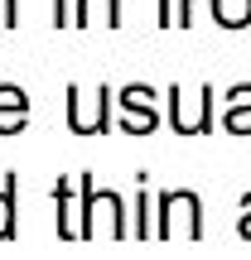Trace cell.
Listing matches in <instances>:
<instances>
[{
  "mask_svg": "<svg viewBox=\"0 0 251 260\" xmlns=\"http://www.w3.org/2000/svg\"><path fill=\"white\" fill-rule=\"evenodd\" d=\"M237 232L251 241V193H242V222H237Z\"/></svg>",
  "mask_w": 251,
  "mask_h": 260,
  "instance_id": "9a60e30c",
  "label": "cell"
},
{
  "mask_svg": "<svg viewBox=\"0 0 251 260\" xmlns=\"http://www.w3.org/2000/svg\"><path fill=\"white\" fill-rule=\"evenodd\" d=\"M213 19L222 29H246L251 24V0H213Z\"/></svg>",
  "mask_w": 251,
  "mask_h": 260,
  "instance_id": "30bf717a",
  "label": "cell"
},
{
  "mask_svg": "<svg viewBox=\"0 0 251 260\" xmlns=\"http://www.w3.org/2000/svg\"><path fill=\"white\" fill-rule=\"evenodd\" d=\"M53 24L58 29H73V0H53Z\"/></svg>",
  "mask_w": 251,
  "mask_h": 260,
  "instance_id": "4fadbf2b",
  "label": "cell"
},
{
  "mask_svg": "<svg viewBox=\"0 0 251 260\" xmlns=\"http://www.w3.org/2000/svg\"><path fill=\"white\" fill-rule=\"evenodd\" d=\"M15 19H19L15 0H0V29H15Z\"/></svg>",
  "mask_w": 251,
  "mask_h": 260,
  "instance_id": "5bb4252c",
  "label": "cell"
},
{
  "mask_svg": "<svg viewBox=\"0 0 251 260\" xmlns=\"http://www.w3.org/2000/svg\"><path fill=\"white\" fill-rule=\"evenodd\" d=\"M111 87H92V92H82V87H68V130L73 135H106L111 130Z\"/></svg>",
  "mask_w": 251,
  "mask_h": 260,
  "instance_id": "7a4b0ae2",
  "label": "cell"
},
{
  "mask_svg": "<svg viewBox=\"0 0 251 260\" xmlns=\"http://www.w3.org/2000/svg\"><path fill=\"white\" fill-rule=\"evenodd\" d=\"M53 203H58V236L63 241H82V217L73 212V183L68 178L53 183Z\"/></svg>",
  "mask_w": 251,
  "mask_h": 260,
  "instance_id": "ba28073f",
  "label": "cell"
},
{
  "mask_svg": "<svg viewBox=\"0 0 251 260\" xmlns=\"http://www.w3.org/2000/svg\"><path fill=\"white\" fill-rule=\"evenodd\" d=\"M130 236H155V222H150V188H145V174H140V198H135V226H130Z\"/></svg>",
  "mask_w": 251,
  "mask_h": 260,
  "instance_id": "7c38bea8",
  "label": "cell"
},
{
  "mask_svg": "<svg viewBox=\"0 0 251 260\" xmlns=\"http://www.w3.org/2000/svg\"><path fill=\"white\" fill-rule=\"evenodd\" d=\"M29 121V92L15 82H0V135H19Z\"/></svg>",
  "mask_w": 251,
  "mask_h": 260,
  "instance_id": "8992f818",
  "label": "cell"
},
{
  "mask_svg": "<svg viewBox=\"0 0 251 260\" xmlns=\"http://www.w3.org/2000/svg\"><path fill=\"white\" fill-rule=\"evenodd\" d=\"M222 125L232 130V135H251V82H237L232 92H227V116Z\"/></svg>",
  "mask_w": 251,
  "mask_h": 260,
  "instance_id": "9c48e42d",
  "label": "cell"
},
{
  "mask_svg": "<svg viewBox=\"0 0 251 260\" xmlns=\"http://www.w3.org/2000/svg\"><path fill=\"white\" fill-rule=\"evenodd\" d=\"M155 236H188V241H198L203 236V203H198V193H188V188H179V193H159V222H155Z\"/></svg>",
  "mask_w": 251,
  "mask_h": 260,
  "instance_id": "3957f363",
  "label": "cell"
},
{
  "mask_svg": "<svg viewBox=\"0 0 251 260\" xmlns=\"http://www.w3.org/2000/svg\"><path fill=\"white\" fill-rule=\"evenodd\" d=\"M116 106H121V130L126 135H150V130L159 125V111H155V87H145V82H130L116 92Z\"/></svg>",
  "mask_w": 251,
  "mask_h": 260,
  "instance_id": "5b68a950",
  "label": "cell"
},
{
  "mask_svg": "<svg viewBox=\"0 0 251 260\" xmlns=\"http://www.w3.org/2000/svg\"><path fill=\"white\" fill-rule=\"evenodd\" d=\"M0 241H15V174L0 183Z\"/></svg>",
  "mask_w": 251,
  "mask_h": 260,
  "instance_id": "8fae6325",
  "label": "cell"
},
{
  "mask_svg": "<svg viewBox=\"0 0 251 260\" xmlns=\"http://www.w3.org/2000/svg\"><path fill=\"white\" fill-rule=\"evenodd\" d=\"M73 24H77V29H92V24L116 29V24H121V0H77Z\"/></svg>",
  "mask_w": 251,
  "mask_h": 260,
  "instance_id": "52a82bcc",
  "label": "cell"
},
{
  "mask_svg": "<svg viewBox=\"0 0 251 260\" xmlns=\"http://www.w3.org/2000/svg\"><path fill=\"white\" fill-rule=\"evenodd\" d=\"M77 188H82V241H92L97 232L106 236H130V222H126V207L116 193H97L92 174H77Z\"/></svg>",
  "mask_w": 251,
  "mask_h": 260,
  "instance_id": "6da1fadb",
  "label": "cell"
},
{
  "mask_svg": "<svg viewBox=\"0 0 251 260\" xmlns=\"http://www.w3.org/2000/svg\"><path fill=\"white\" fill-rule=\"evenodd\" d=\"M169 125L179 135H208L213 130V87H198V102H184V87H169Z\"/></svg>",
  "mask_w": 251,
  "mask_h": 260,
  "instance_id": "277c9868",
  "label": "cell"
},
{
  "mask_svg": "<svg viewBox=\"0 0 251 260\" xmlns=\"http://www.w3.org/2000/svg\"><path fill=\"white\" fill-rule=\"evenodd\" d=\"M193 24V0H179V29Z\"/></svg>",
  "mask_w": 251,
  "mask_h": 260,
  "instance_id": "2e32d148",
  "label": "cell"
}]
</instances>
